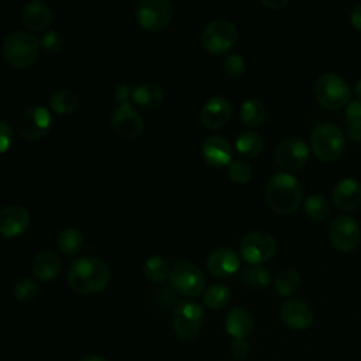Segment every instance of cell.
<instances>
[{"mask_svg": "<svg viewBox=\"0 0 361 361\" xmlns=\"http://www.w3.org/2000/svg\"><path fill=\"white\" fill-rule=\"evenodd\" d=\"M38 286L32 278L24 276L16 281L13 286V295L20 302H30L37 296Z\"/></svg>", "mask_w": 361, "mask_h": 361, "instance_id": "836d02e7", "label": "cell"}, {"mask_svg": "<svg viewBox=\"0 0 361 361\" xmlns=\"http://www.w3.org/2000/svg\"><path fill=\"white\" fill-rule=\"evenodd\" d=\"M300 288V276L293 268L279 269L274 278V289L278 296L289 298Z\"/></svg>", "mask_w": 361, "mask_h": 361, "instance_id": "d4e9b609", "label": "cell"}, {"mask_svg": "<svg viewBox=\"0 0 361 361\" xmlns=\"http://www.w3.org/2000/svg\"><path fill=\"white\" fill-rule=\"evenodd\" d=\"M30 226V214L20 204H10L0 210V235L14 238L21 235Z\"/></svg>", "mask_w": 361, "mask_h": 361, "instance_id": "2e32d148", "label": "cell"}, {"mask_svg": "<svg viewBox=\"0 0 361 361\" xmlns=\"http://www.w3.org/2000/svg\"><path fill=\"white\" fill-rule=\"evenodd\" d=\"M316 99L326 109H340L348 104L350 87L347 82L337 73H323L314 85Z\"/></svg>", "mask_w": 361, "mask_h": 361, "instance_id": "8992f818", "label": "cell"}, {"mask_svg": "<svg viewBox=\"0 0 361 361\" xmlns=\"http://www.w3.org/2000/svg\"><path fill=\"white\" fill-rule=\"evenodd\" d=\"M164 89L152 82L141 83L133 87V103L141 107H157L164 102Z\"/></svg>", "mask_w": 361, "mask_h": 361, "instance_id": "cb8c5ba5", "label": "cell"}, {"mask_svg": "<svg viewBox=\"0 0 361 361\" xmlns=\"http://www.w3.org/2000/svg\"><path fill=\"white\" fill-rule=\"evenodd\" d=\"M204 320L203 307L196 302H182L176 306L172 317V329L182 340L195 338Z\"/></svg>", "mask_w": 361, "mask_h": 361, "instance_id": "ba28073f", "label": "cell"}, {"mask_svg": "<svg viewBox=\"0 0 361 361\" xmlns=\"http://www.w3.org/2000/svg\"><path fill=\"white\" fill-rule=\"evenodd\" d=\"M264 148V140L257 131H243L235 138V149L244 158H255Z\"/></svg>", "mask_w": 361, "mask_h": 361, "instance_id": "4316f807", "label": "cell"}, {"mask_svg": "<svg viewBox=\"0 0 361 361\" xmlns=\"http://www.w3.org/2000/svg\"><path fill=\"white\" fill-rule=\"evenodd\" d=\"M231 300V290L227 285L213 283L203 293V302L209 309H223Z\"/></svg>", "mask_w": 361, "mask_h": 361, "instance_id": "1f68e13d", "label": "cell"}, {"mask_svg": "<svg viewBox=\"0 0 361 361\" xmlns=\"http://www.w3.org/2000/svg\"><path fill=\"white\" fill-rule=\"evenodd\" d=\"M144 274L145 276L155 283L164 282L169 276V265L166 259L161 255H151L144 262Z\"/></svg>", "mask_w": 361, "mask_h": 361, "instance_id": "d6a6232c", "label": "cell"}, {"mask_svg": "<svg viewBox=\"0 0 361 361\" xmlns=\"http://www.w3.org/2000/svg\"><path fill=\"white\" fill-rule=\"evenodd\" d=\"M265 199L269 209L276 214H290L302 203V183L292 173L276 172L267 183Z\"/></svg>", "mask_w": 361, "mask_h": 361, "instance_id": "7a4b0ae2", "label": "cell"}, {"mask_svg": "<svg viewBox=\"0 0 361 361\" xmlns=\"http://www.w3.org/2000/svg\"><path fill=\"white\" fill-rule=\"evenodd\" d=\"M114 99L118 104H131L133 102V87L130 85L121 83L114 90Z\"/></svg>", "mask_w": 361, "mask_h": 361, "instance_id": "ab89813d", "label": "cell"}, {"mask_svg": "<svg viewBox=\"0 0 361 361\" xmlns=\"http://www.w3.org/2000/svg\"><path fill=\"white\" fill-rule=\"evenodd\" d=\"M243 258L251 265H262L276 252V241L267 231L248 233L240 243Z\"/></svg>", "mask_w": 361, "mask_h": 361, "instance_id": "30bf717a", "label": "cell"}, {"mask_svg": "<svg viewBox=\"0 0 361 361\" xmlns=\"http://www.w3.org/2000/svg\"><path fill=\"white\" fill-rule=\"evenodd\" d=\"M331 199L340 210L357 209L361 204V182L355 178H343L333 188Z\"/></svg>", "mask_w": 361, "mask_h": 361, "instance_id": "d6986e66", "label": "cell"}, {"mask_svg": "<svg viewBox=\"0 0 361 361\" xmlns=\"http://www.w3.org/2000/svg\"><path fill=\"white\" fill-rule=\"evenodd\" d=\"M223 71L227 76L237 79L245 72V59L240 54L231 52L223 59Z\"/></svg>", "mask_w": 361, "mask_h": 361, "instance_id": "d590c367", "label": "cell"}, {"mask_svg": "<svg viewBox=\"0 0 361 361\" xmlns=\"http://www.w3.org/2000/svg\"><path fill=\"white\" fill-rule=\"evenodd\" d=\"M231 117V104L226 97L213 96L204 102L200 110V120L207 128H220Z\"/></svg>", "mask_w": 361, "mask_h": 361, "instance_id": "ac0fdd59", "label": "cell"}, {"mask_svg": "<svg viewBox=\"0 0 361 361\" xmlns=\"http://www.w3.org/2000/svg\"><path fill=\"white\" fill-rule=\"evenodd\" d=\"M14 140V131L8 123L0 120V154L6 152Z\"/></svg>", "mask_w": 361, "mask_h": 361, "instance_id": "f35d334b", "label": "cell"}, {"mask_svg": "<svg viewBox=\"0 0 361 361\" xmlns=\"http://www.w3.org/2000/svg\"><path fill=\"white\" fill-rule=\"evenodd\" d=\"M39 45L47 51V52H58L62 45H63V37L59 31L56 30H49V31H45L41 38H39Z\"/></svg>", "mask_w": 361, "mask_h": 361, "instance_id": "8d00e7d4", "label": "cell"}, {"mask_svg": "<svg viewBox=\"0 0 361 361\" xmlns=\"http://www.w3.org/2000/svg\"><path fill=\"white\" fill-rule=\"evenodd\" d=\"M52 127V116L47 107L32 106L17 117V131L23 138L39 140Z\"/></svg>", "mask_w": 361, "mask_h": 361, "instance_id": "8fae6325", "label": "cell"}, {"mask_svg": "<svg viewBox=\"0 0 361 361\" xmlns=\"http://www.w3.org/2000/svg\"><path fill=\"white\" fill-rule=\"evenodd\" d=\"M110 121L114 130L124 138H137L144 130V121L131 104H118Z\"/></svg>", "mask_w": 361, "mask_h": 361, "instance_id": "9a60e30c", "label": "cell"}, {"mask_svg": "<svg viewBox=\"0 0 361 361\" xmlns=\"http://www.w3.org/2000/svg\"><path fill=\"white\" fill-rule=\"evenodd\" d=\"M354 93H355V96L358 97V100H361V79L355 83V86H354Z\"/></svg>", "mask_w": 361, "mask_h": 361, "instance_id": "f6af8a7d", "label": "cell"}, {"mask_svg": "<svg viewBox=\"0 0 361 361\" xmlns=\"http://www.w3.org/2000/svg\"><path fill=\"white\" fill-rule=\"evenodd\" d=\"M240 279L252 289H265L271 283V274L264 265H248L241 269Z\"/></svg>", "mask_w": 361, "mask_h": 361, "instance_id": "83f0119b", "label": "cell"}, {"mask_svg": "<svg viewBox=\"0 0 361 361\" xmlns=\"http://www.w3.org/2000/svg\"><path fill=\"white\" fill-rule=\"evenodd\" d=\"M262 4L272 10H278V8H282L286 4H289V0H262Z\"/></svg>", "mask_w": 361, "mask_h": 361, "instance_id": "7bdbcfd3", "label": "cell"}, {"mask_svg": "<svg viewBox=\"0 0 361 361\" xmlns=\"http://www.w3.org/2000/svg\"><path fill=\"white\" fill-rule=\"evenodd\" d=\"M227 175L235 183H247L252 176L251 165L245 159H233L227 165Z\"/></svg>", "mask_w": 361, "mask_h": 361, "instance_id": "e575fe53", "label": "cell"}, {"mask_svg": "<svg viewBox=\"0 0 361 361\" xmlns=\"http://www.w3.org/2000/svg\"><path fill=\"white\" fill-rule=\"evenodd\" d=\"M350 23H351V25H353L355 30L361 31V4H357V6L353 8V11H351V14H350Z\"/></svg>", "mask_w": 361, "mask_h": 361, "instance_id": "b9f144b4", "label": "cell"}, {"mask_svg": "<svg viewBox=\"0 0 361 361\" xmlns=\"http://www.w3.org/2000/svg\"><path fill=\"white\" fill-rule=\"evenodd\" d=\"M240 117L245 126L259 127L267 117V109L259 99L251 97L243 102L240 107Z\"/></svg>", "mask_w": 361, "mask_h": 361, "instance_id": "484cf974", "label": "cell"}, {"mask_svg": "<svg viewBox=\"0 0 361 361\" xmlns=\"http://www.w3.org/2000/svg\"><path fill=\"white\" fill-rule=\"evenodd\" d=\"M39 51L38 38L28 31H13L3 42V56L14 68H25L31 65Z\"/></svg>", "mask_w": 361, "mask_h": 361, "instance_id": "277c9868", "label": "cell"}, {"mask_svg": "<svg viewBox=\"0 0 361 361\" xmlns=\"http://www.w3.org/2000/svg\"><path fill=\"white\" fill-rule=\"evenodd\" d=\"M329 237L336 250L348 252L358 245L361 230L355 219L350 216H337L330 223Z\"/></svg>", "mask_w": 361, "mask_h": 361, "instance_id": "4fadbf2b", "label": "cell"}, {"mask_svg": "<svg viewBox=\"0 0 361 361\" xmlns=\"http://www.w3.org/2000/svg\"><path fill=\"white\" fill-rule=\"evenodd\" d=\"M226 330L234 340H245L254 330L252 314L244 307H233L226 316Z\"/></svg>", "mask_w": 361, "mask_h": 361, "instance_id": "7402d4cb", "label": "cell"}, {"mask_svg": "<svg viewBox=\"0 0 361 361\" xmlns=\"http://www.w3.org/2000/svg\"><path fill=\"white\" fill-rule=\"evenodd\" d=\"M312 151L323 162L337 159L345 148V134L343 130L331 123L317 124L310 135Z\"/></svg>", "mask_w": 361, "mask_h": 361, "instance_id": "3957f363", "label": "cell"}, {"mask_svg": "<svg viewBox=\"0 0 361 361\" xmlns=\"http://www.w3.org/2000/svg\"><path fill=\"white\" fill-rule=\"evenodd\" d=\"M21 18L25 27L32 31L45 30L52 20V8L47 1L31 0L24 4L21 10Z\"/></svg>", "mask_w": 361, "mask_h": 361, "instance_id": "44dd1931", "label": "cell"}, {"mask_svg": "<svg viewBox=\"0 0 361 361\" xmlns=\"http://www.w3.org/2000/svg\"><path fill=\"white\" fill-rule=\"evenodd\" d=\"M32 274L37 279L47 282L54 279L61 271V259L52 251H42L32 259Z\"/></svg>", "mask_w": 361, "mask_h": 361, "instance_id": "603a6c76", "label": "cell"}, {"mask_svg": "<svg viewBox=\"0 0 361 361\" xmlns=\"http://www.w3.org/2000/svg\"><path fill=\"white\" fill-rule=\"evenodd\" d=\"M172 14L173 7L168 0H140L135 6V18L138 24L148 31L165 28Z\"/></svg>", "mask_w": 361, "mask_h": 361, "instance_id": "9c48e42d", "label": "cell"}, {"mask_svg": "<svg viewBox=\"0 0 361 361\" xmlns=\"http://www.w3.org/2000/svg\"><path fill=\"white\" fill-rule=\"evenodd\" d=\"M309 158V147L306 141L298 135H288L279 141L275 149L278 165L288 171L300 169Z\"/></svg>", "mask_w": 361, "mask_h": 361, "instance_id": "7c38bea8", "label": "cell"}, {"mask_svg": "<svg viewBox=\"0 0 361 361\" xmlns=\"http://www.w3.org/2000/svg\"><path fill=\"white\" fill-rule=\"evenodd\" d=\"M171 286L183 296H196L204 289V275L193 264L178 259L169 271Z\"/></svg>", "mask_w": 361, "mask_h": 361, "instance_id": "52a82bcc", "label": "cell"}, {"mask_svg": "<svg viewBox=\"0 0 361 361\" xmlns=\"http://www.w3.org/2000/svg\"><path fill=\"white\" fill-rule=\"evenodd\" d=\"M303 210L305 214L316 221H322L326 220L330 216L331 207L330 203L327 202V199L320 195V193H312L305 199L303 203Z\"/></svg>", "mask_w": 361, "mask_h": 361, "instance_id": "f546056e", "label": "cell"}, {"mask_svg": "<svg viewBox=\"0 0 361 361\" xmlns=\"http://www.w3.org/2000/svg\"><path fill=\"white\" fill-rule=\"evenodd\" d=\"M345 121L351 131L361 133V100H354L347 104Z\"/></svg>", "mask_w": 361, "mask_h": 361, "instance_id": "74e56055", "label": "cell"}, {"mask_svg": "<svg viewBox=\"0 0 361 361\" xmlns=\"http://www.w3.org/2000/svg\"><path fill=\"white\" fill-rule=\"evenodd\" d=\"M78 361H107L100 355H94V354H89V355H83L82 358H79Z\"/></svg>", "mask_w": 361, "mask_h": 361, "instance_id": "ee69618b", "label": "cell"}, {"mask_svg": "<svg viewBox=\"0 0 361 361\" xmlns=\"http://www.w3.org/2000/svg\"><path fill=\"white\" fill-rule=\"evenodd\" d=\"M66 279L69 286L78 293H96L109 285L110 268L97 257L83 255L69 265Z\"/></svg>", "mask_w": 361, "mask_h": 361, "instance_id": "6da1fadb", "label": "cell"}, {"mask_svg": "<svg viewBox=\"0 0 361 361\" xmlns=\"http://www.w3.org/2000/svg\"><path fill=\"white\" fill-rule=\"evenodd\" d=\"M230 351L234 358L244 360L250 355L251 348H250V344L247 343V340H234L230 345Z\"/></svg>", "mask_w": 361, "mask_h": 361, "instance_id": "60d3db41", "label": "cell"}, {"mask_svg": "<svg viewBox=\"0 0 361 361\" xmlns=\"http://www.w3.org/2000/svg\"><path fill=\"white\" fill-rule=\"evenodd\" d=\"M202 157L212 166H226L233 159V148L221 135H210L202 142Z\"/></svg>", "mask_w": 361, "mask_h": 361, "instance_id": "ffe728a7", "label": "cell"}, {"mask_svg": "<svg viewBox=\"0 0 361 361\" xmlns=\"http://www.w3.org/2000/svg\"><path fill=\"white\" fill-rule=\"evenodd\" d=\"M206 265L212 275L217 278H227L238 271L240 258L233 248L219 247L209 254Z\"/></svg>", "mask_w": 361, "mask_h": 361, "instance_id": "e0dca14e", "label": "cell"}, {"mask_svg": "<svg viewBox=\"0 0 361 361\" xmlns=\"http://www.w3.org/2000/svg\"><path fill=\"white\" fill-rule=\"evenodd\" d=\"M49 104L55 113L71 114L78 109L79 99L73 90L61 89L49 96Z\"/></svg>", "mask_w": 361, "mask_h": 361, "instance_id": "f1b7e54d", "label": "cell"}, {"mask_svg": "<svg viewBox=\"0 0 361 361\" xmlns=\"http://www.w3.org/2000/svg\"><path fill=\"white\" fill-rule=\"evenodd\" d=\"M238 32L235 25L228 20H213L202 31L200 41L206 51L221 55L230 51L237 42Z\"/></svg>", "mask_w": 361, "mask_h": 361, "instance_id": "5b68a950", "label": "cell"}, {"mask_svg": "<svg viewBox=\"0 0 361 361\" xmlns=\"http://www.w3.org/2000/svg\"><path fill=\"white\" fill-rule=\"evenodd\" d=\"M279 316L289 329L298 331L307 329L314 319L310 306L305 300L296 298H289L282 303L279 309Z\"/></svg>", "mask_w": 361, "mask_h": 361, "instance_id": "5bb4252c", "label": "cell"}, {"mask_svg": "<svg viewBox=\"0 0 361 361\" xmlns=\"http://www.w3.org/2000/svg\"><path fill=\"white\" fill-rule=\"evenodd\" d=\"M56 243L62 252H65L68 255H75L82 250V247L85 244V237H83L82 231H79L78 228L68 227V228H63L58 234Z\"/></svg>", "mask_w": 361, "mask_h": 361, "instance_id": "4dcf8cb0", "label": "cell"}]
</instances>
